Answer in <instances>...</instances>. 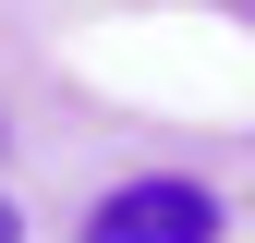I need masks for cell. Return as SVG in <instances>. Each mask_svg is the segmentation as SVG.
<instances>
[{
	"instance_id": "obj_1",
	"label": "cell",
	"mask_w": 255,
	"mask_h": 243,
	"mask_svg": "<svg viewBox=\"0 0 255 243\" xmlns=\"http://www.w3.org/2000/svg\"><path fill=\"white\" fill-rule=\"evenodd\" d=\"M85 243H219V195L182 182V170H146V182H122V195H98Z\"/></svg>"
},
{
	"instance_id": "obj_2",
	"label": "cell",
	"mask_w": 255,
	"mask_h": 243,
	"mask_svg": "<svg viewBox=\"0 0 255 243\" xmlns=\"http://www.w3.org/2000/svg\"><path fill=\"white\" fill-rule=\"evenodd\" d=\"M0 243H24V207H12V195H0Z\"/></svg>"
}]
</instances>
